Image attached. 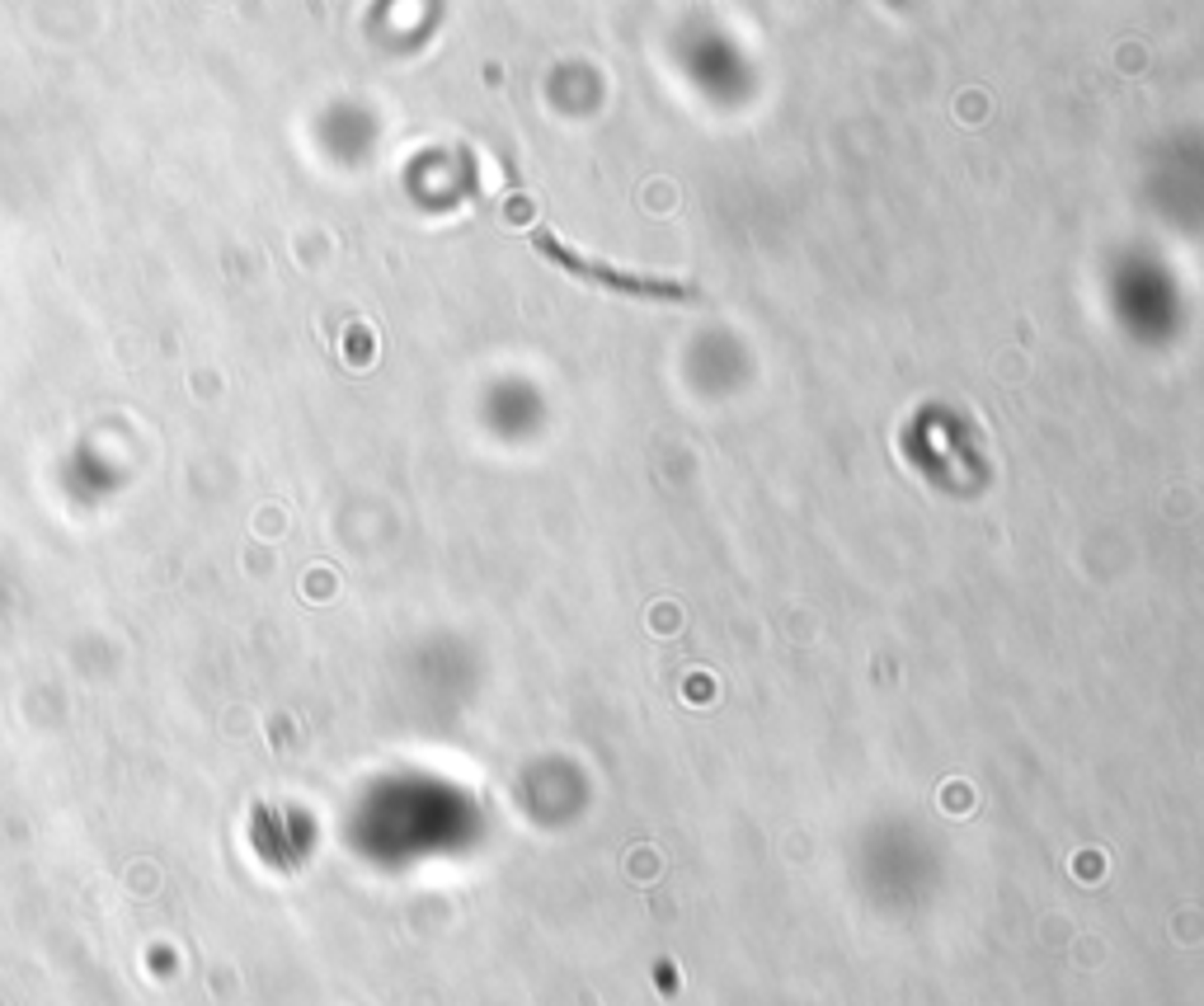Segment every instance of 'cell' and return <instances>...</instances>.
<instances>
[{"label": "cell", "mask_w": 1204, "mask_h": 1006, "mask_svg": "<svg viewBox=\"0 0 1204 1006\" xmlns=\"http://www.w3.org/2000/svg\"><path fill=\"white\" fill-rule=\"evenodd\" d=\"M537 250L541 254H551V259H560V263H570V269H593L588 259H574V254H565V250H555V245L546 240V236H537ZM602 283L607 287H626V292H640V296H668V302H687V296H697L691 287H678V283H664V278H650V283H635V278H626V273H617V269H602Z\"/></svg>", "instance_id": "obj_1"}]
</instances>
